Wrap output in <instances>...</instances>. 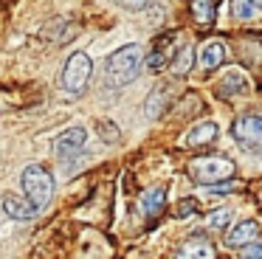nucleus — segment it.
Listing matches in <instances>:
<instances>
[{"label": "nucleus", "instance_id": "obj_4", "mask_svg": "<svg viewBox=\"0 0 262 259\" xmlns=\"http://www.w3.org/2000/svg\"><path fill=\"white\" fill-rule=\"evenodd\" d=\"M91 73H93V62L85 51H76V54L68 56L62 68V88L71 90V93H79L85 90V84L91 82Z\"/></svg>", "mask_w": 262, "mask_h": 259}, {"label": "nucleus", "instance_id": "obj_21", "mask_svg": "<svg viewBox=\"0 0 262 259\" xmlns=\"http://www.w3.org/2000/svg\"><path fill=\"white\" fill-rule=\"evenodd\" d=\"M198 211V203L189 197V200H181V206H178V217H189V214Z\"/></svg>", "mask_w": 262, "mask_h": 259}, {"label": "nucleus", "instance_id": "obj_9", "mask_svg": "<svg viewBox=\"0 0 262 259\" xmlns=\"http://www.w3.org/2000/svg\"><path fill=\"white\" fill-rule=\"evenodd\" d=\"M256 234H259V223H256V220H243V223H237L226 234V242L234 248H243V245H248V242H254Z\"/></svg>", "mask_w": 262, "mask_h": 259}, {"label": "nucleus", "instance_id": "obj_20", "mask_svg": "<svg viewBox=\"0 0 262 259\" xmlns=\"http://www.w3.org/2000/svg\"><path fill=\"white\" fill-rule=\"evenodd\" d=\"M239 259H262V240H254V242H248V245H243Z\"/></svg>", "mask_w": 262, "mask_h": 259}, {"label": "nucleus", "instance_id": "obj_19", "mask_svg": "<svg viewBox=\"0 0 262 259\" xmlns=\"http://www.w3.org/2000/svg\"><path fill=\"white\" fill-rule=\"evenodd\" d=\"M228 223H231V211L228 208H220V211L209 214V228H228Z\"/></svg>", "mask_w": 262, "mask_h": 259}, {"label": "nucleus", "instance_id": "obj_11", "mask_svg": "<svg viewBox=\"0 0 262 259\" xmlns=\"http://www.w3.org/2000/svg\"><path fill=\"white\" fill-rule=\"evenodd\" d=\"M223 59H226V42H220V39H211V42H206L203 48H200V68H203V71L220 68Z\"/></svg>", "mask_w": 262, "mask_h": 259}, {"label": "nucleus", "instance_id": "obj_6", "mask_svg": "<svg viewBox=\"0 0 262 259\" xmlns=\"http://www.w3.org/2000/svg\"><path fill=\"white\" fill-rule=\"evenodd\" d=\"M85 144H88V130L85 127H68L54 138V152H57V158H71L79 149H85Z\"/></svg>", "mask_w": 262, "mask_h": 259}, {"label": "nucleus", "instance_id": "obj_15", "mask_svg": "<svg viewBox=\"0 0 262 259\" xmlns=\"http://www.w3.org/2000/svg\"><path fill=\"white\" fill-rule=\"evenodd\" d=\"M166 59H169V37L161 39V42L152 48V54H149V56H144V65L155 73V71H164Z\"/></svg>", "mask_w": 262, "mask_h": 259}, {"label": "nucleus", "instance_id": "obj_13", "mask_svg": "<svg viewBox=\"0 0 262 259\" xmlns=\"http://www.w3.org/2000/svg\"><path fill=\"white\" fill-rule=\"evenodd\" d=\"M217 138V124L214 121H203L198 127H192L186 133V144L189 146H203V144H211Z\"/></svg>", "mask_w": 262, "mask_h": 259}, {"label": "nucleus", "instance_id": "obj_16", "mask_svg": "<svg viewBox=\"0 0 262 259\" xmlns=\"http://www.w3.org/2000/svg\"><path fill=\"white\" fill-rule=\"evenodd\" d=\"M164 107H166V88H155L149 93L147 104H144V113H147V118H158L164 113Z\"/></svg>", "mask_w": 262, "mask_h": 259}, {"label": "nucleus", "instance_id": "obj_3", "mask_svg": "<svg viewBox=\"0 0 262 259\" xmlns=\"http://www.w3.org/2000/svg\"><path fill=\"white\" fill-rule=\"evenodd\" d=\"M189 172H192V178L198 180V183L211 186V183H217V180H223V178H231L234 175V161H228V158H223V155L194 158L192 166H189Z\"/></svg>", "mask_w": 262, "mask_h": 259}, {"label": "nucleus", "instance_id": "obj_8", "mask_svg": "<svg viewBox=\"0 0 262 259\" xmlns=\"http://www.w3.org/2000/svg\"><path fill=\"white\" fill-rule=\"evenodd\" d=\"M0 208H3L6 217H12V220H31V217H37V208L31 206L26 197H17V195H3V197H0Z\"/></svg>", "mask_w": 262, "mask_h": 259}, {"label": "nucleus", "instance_id": "obj_14", "mask_svg": "<svg viewBox=\"0 0 262 259\" xmlns=\"http://www.w3.org/2000/svg\"><path fill=\"white\" fill-rule=\"evenodd\" d=\"M231 11L237 20H256L262 17V0H231Z\"/></svg>", "mask_w": 262, "mask_h": 259}, {"label": "nucleus", "instance_id": "obj_18", "mask_svg": "<svg viewBox=\"0 0 262 259\" xmlns=\"http://www.w3.org/2000/svg\"><path fill=\"white\" fill-rule=\"evenodd\" d=\"M192 62H194V48H192V45H183V48L175 54V62H172V71H175L178 76H186V73L192 71Z\"/></svg>", "mask_w": 262, "mask_h": 259}, {"label": "nucleus", "instance_id": "obj_17", "mask_svg": "<svg viewBox=\"0 0 262 259\" xmlns=\"http://www.w3.org/2000/svg\"><path fill=\"white\" fill-rule=\"evenodd\" d=\"M192 14L200 26L214 23V0H192Z\"/></svg>", "mask_w": 262, "mask_h": 259}, {"label": "nucleus", "instance_id": "obj_12", "mask_svg": "<svg viewBox=\"0 0 262 259\" xmlns=\"http://www.w3.org/2000/svg\"><path fill=\"white\" fill-rule=\"evenodd\" d=\"M166 206V189L164 186H155V189H147L141 195V211L144 217H158Z\"/></svg>", "mask_w": 262, "mask_h": 259}, {"label": "nucleus", "instance_id": "obj_10", "mask_svg": "<svg viewBox=\"0 0 262 259\" xmlns=\"http://www.w3.org/2000/svg\"><path fill=\"white\" fill-rule=\"evenodd\" d=\"M175 259H214V245L203 236H192L189 242H183Z\"/></svg>", "mask_w": 262, "mask_h": 259}, {"label": "nucleus", "instance_id": "obj_22", "mask_svg": "<svg viewBox=\"0 0 262 259\" xmlns=\"http://www.w3.org/2000/svg\"><path fill=\"white\" fill-rule=\"evenodd\" d=\"M121 6H127V9H141L144 3H147V0H119Z\"/></svg>", "mask_w": 262, "mask_h": 259}, {"label": "nucleus", "instance_id": "obj_2", "mask_svg": "<svg viewBox=\"0 0 262 259\" xmlns=\"http://www.w3.org/2000/svg\"><path fill=\"white\" fill-rule=\"evenodd\" d=\"M20 183H23L26 200H29L37 211L51 203V197H54V175L48 172V166H42V163H31V166H26L23 175H20Z\"/></svg>", "mask_w": 262, "mask_h": 259}, {"label": "nucleus", "instance_id": "obj_1", "mask_svg": "<svg viewBox=\"0 0 262 259\" xmlns=\"http://www.w3.org/2000/svg\"><path fill=\"white\" fill-rule=\"evenodd\" d=\"M141 65H144L141 45L130 42V45H124V48L113 51V54L107 56V62H104V79H107V84H113V88L130 84L133 79L141 73Z\"/></svg>", "mask_w": 262, "mask_h": 259}, {"label": "nucleus", "instance_id": "obj_5", "mask_svg": "<svg viewBox=\"0 0 262 259\" xmlns=\"http://www.w3.org/2000/svg\"><path fill=\"white\" fill-rule=\"evenodd\" d=\"M231 135L245 149L262 146V113H245V116H239L231 124Z\"/></svg>", "mask_w": 262, "mask_h": 259}, {"label": "nucleus", "instance_id": "obj_7", "mask_svg": "<svg viewBox=\"0 0 262 259\" xmlns=\"http://www.w3.org/2000/svg\"><path fill=\"white\" fill-rule=\"evenodd\" d=\"M217 93L220 96H243L248 93V76H245L239 68H228L223 73L220 84H217Z\"/></svg>", "mask_w": 262, "mask_h": 259}]
</instances>
